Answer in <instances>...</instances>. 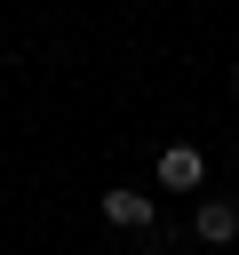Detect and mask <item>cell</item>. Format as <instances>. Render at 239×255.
<instances>
[{"mask_svg":"<svg viewBox=\"0 0 239 255\" xmlns=\"http://www.w3.org/2000/svg\"><path fill=\"white\" fill-rule=\"evenodd\" d=\"M207 183V151L199 143H167L159 151V191H199Z\"/></svg>","mask_w":239,"mask_h":255,"instance_id":"obj_1","label":"cell"},{"mask_svg":"<svg viewBox=\"0 0 239 255\" xmlns=\"http://www.w3.org/2000/svg\"><path fill=\"white\" fill-rule=\"evenodd\" d=\"M104 223H120V231H159V207H151V191L120 183V191H104Z\"/></svg>","mask_w":239,"mask_h":255,"instance_id":"obj_2","label":"cell"},{"mask_svg":"<svg viewBox=\"0 0 239 255\" xmlns=\"http://www.w3.org/2000/svg\"><path fill=\"white\" fill-rule=\"evenodd\" d=\"M191 239H207V247H231V239H239V199L207 191V199H199V215H191Z\"/></svg>","mask_w":239,"mask_h":255,"instance_id":"obj_3","label":"cell"}]
</instances>
